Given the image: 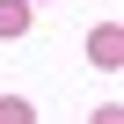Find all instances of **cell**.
<instances>
[{
    "mask_svg": "<svg viewBox=\"0 0 124 124\" xmlns=\"http://www.w3.org/2000/svg\"><path fill=\"white\" fill-rule=\"evenodd\" d=\"M88 51H95V66H117V58H124V44H117V29H109V22L88 37Z\"/></svg>",
    "mask_w": 124,
    "mask_h": 124,
    "instance_id": "6da1fadb",
    "label": "cell"
},
{
    "mask_svg": "<svg viewBox=\"0 0 124 124\" xmlns=\"http://www.w3.org/2000/svg\"><path fill=\"white\" fill-rule=\"evenodd\" d=\"M29 29V0H0V37H22Z\"/></svg>",
    "mask_w": 124,
    "mask_h": 124,
    "instance_id": "7a4b0ae2",
    "label": "cell"
}]
</instances>
